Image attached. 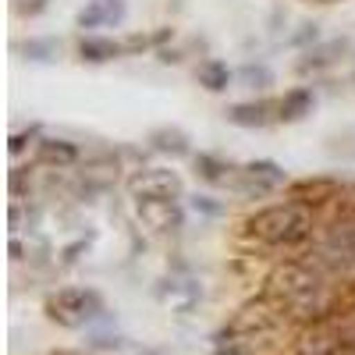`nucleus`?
I'll use <instances>...</instances> for the list:
<instances>
[{"instance_id": "nucleus-1", "label": "nucleus", "mask_w": 355, "mask_h": 355, "mask_svg": "<svg viewBox=\"0 0 355 355\" xmlns=\"http://www.w3.org/2000/svg\"><path fill=\"white\" fill-rule=\"evenodd\" d=\"M313 224H316V210L306 202H274V206H263L256 210L242 227H245V239L266 245V249H295L313 239Z\"/></svg>"}, {"instance_id": "nucleus-2", "label": "nucleus", "mask_w": 355, "mask_h": 355, "mask_svg": "<svg viewBox=\"0 0 355 355\" xmlns=\"http://www.w3.org/2000/svg\"><path fill=\"white\" fill-rule=\"evenodd\" d=\"M46 316L68 331H78L103 316V299L89 288H61L46 295Z\"/></svg>"}, {"instance_id": "nucleus-3", "label": "nucleus", "mask_w": 355, "mask_h": 355, "mask_svg": "<svg viewBox=\"0 0 355 355\" xmlns=\"http://www.w3.org/2000/svg\"><path fill=\"white\" fill-rule=\"evenodd\" d=\"M281 185H288V174H284L274 160H252V164L239 167V171H234V178H231V189L242 192V196H249V199L270 196V192L281 189Z\"/></svg>"}, {"instance_id": "nucleus-4", "label": "nucleus", "mask_w": 355, "mask_h": 355, "mask_svg": "<svg viewBox=\"0 0 355 355\" xmlns=\"http://www.w3.org/2000/svg\"><path fill=\"white\" fill-rule=\"evenodd\" d=\"M128 189L135 192V199H146V196L178 199L182 196V178H178L174 171H164V167H146L128 182Z\"/></svg>"}, {"instance_id": "nucleus-5", "label": "nucleus", "mask_w": 355, "mask_h": 355, "mask_svg": "<svg viewBox=\"0 0 355 355\" xmlns=\"http://www.w3.org/2000/svg\"><path fill=\"white\" fill-rule=\"evenodd\" d=\"M139 217L157 227V231H178L185 224V214H182V206H178V199H160V196H146L139 199Z\"/></svg>"}, {"instance_id": "nucleus-6", "label": "nucleus", "mask_w": 355, "mask_h": 355, "mask_svg": "<svg viewBox=\"0 0 355 355\" xmlns=\"http://www.w3.org/2000/svg\"><path fill=\"white\" fill-rule=\"evenodd\" d=\"M227 121L239 128H266L281 121V110H277V100H249V103L227 107Z\"/></svg>"}, {"instance_id": "nucleus-7", "label": "nucleus", "mask_w": 355, "mask_h": 355, "mask_svg": "<svg viewBox=\"0 0 355 355\" xmlns=\"http://www.w3.org/2000/svg\"><path fill=\"white\" fill-rule=\"evenodd\" d=\"M338 196H341V185L331 182V178H306V182L288 185V199L306 202V206H313V210L320 202H338Z\"/></svg>"}, {"instance_id": "nucleus-8", "label": "nucleus", "mask_w": 355, "mask_h": 355, "mask_svg": "<svg viewBox=\"0 0 355 355\" xmlns=\"http://www.w3.org/2000/svg\"><path fill=\"white\" fill-rule=\"evenodd\" d=\"M125 0H93L89 8L78 11L82 28H100V25H121L125 21Z\"/></svg>"}, {"instance_id": "nucleus-9", "label": "nucleus", "mask_w": 355, "mask_h": 355, "mask_svg": "<svg viewBox=\"0 0 355 355\" xmlns=\"http://www.w3.org/2000/svg\"><path fill=\"white\" fill-rule=\"evenodd\" d=\"M36 157L43 160V164H50V167H71V164H78V146L75 142H68V139H40L36 142Z\"/></svg>"}, {"instance_id": "nucleus-10", "label": "nucleus", "mask_w": 355, "mask_h": 355, "mask_svg": "<svg viewBox=\"0 0 355 355\" xmlns=\"http://www.w3.org/2000/svg\"><path fill=\"white\" fill-rule=\"evenodd\" d=\"M196 174L202 178V182H210V185H231L234 167L224 164V160L214 157V153H199V157H196Z\"/></svg>"}, {"instance_id": "nucleus-11", "label": "nucleus", "mask_w": 355, "mask_h": 355, "mask_svg": "<svg viewBox=\"0 0 355 355\" xmlns=\"http://www.w3.org/2000/svg\"><path fill=\"white\" fill-rule=\"evenodd\" d=\"M277 110H281V121H299V117H306L313 110V93L309 89H288V93L277 100Z\"/></svg>"}, {"instance_id": "nucleus-12", "label": "nucleus", "mask_w": 355, "mask_h": 355, "mask_svg": "<svg viewBox=\"0 0 355 355\" xmlns=\"http://www.w3.org/2000/svg\"><path fill=\"white\" fill-rule=\"evenodd\" d=\"M117 53H121V46H117L114 40H103V36H85L78 43V57L89 61V64H107V61H114Z\"/></svg>"}, {"instance_id": "nucleus-13", "label": "nucleus", "mask_w": 355, "mask_h": 355, "mask_svg": "<svg viewBox=\"0 0 355 355\" xmlns=\"http://www.w3.org/2000/svg\"><path fill=\"white\" fill-rule=\"evenodd\" d=\"M150 142H153L157 153H171V157H185L189 153V135L182 128H157L150 135Z\"/></svg>"}, {"instance_id": "nucleus-14", "label": "nucleus", "mask_w": 355, "mask_h": 355, "mask_svg": "<svg viewBox=\"0 0 355 355\" xmlns=\"http://www.w3.org/2000/svg\"><path fill=\"white\" fill-rule=\"evenodd\" d=\"M196 78H199V85L210 89V93H224L227 82H231V71H227V64H220V61H202L199 71H196Z\"/></svg>"}, {"instance_id": "nucleus-15", "label": "nucleus", "mask_w": 355, "mask_h": 355, "mask_svg": "<svg viewBox=\"0 0 355 355\" xmlns=\"http://www.w3.org/2000/svg\"><path fill=\"white\" fill-rule=\"evenodd\" d=\"M21 50L33 57V61H53L57 57V43H50V40H28Z\"/></svg>"}, {"instance_id": "nucleus-16", "label": "nucleus", "mask_w": 355, "mask_h": 355, "mask_svg": "<svg viewBox=\"0 0 355 355\" xmlns=\"http://www.w3.org/2000/svg\"><path fill=\"white\" fill-rule=\"evenodd\" d=\"M242 82H249L252 89H266L274 82V75H270V68H263V64H245L242 68Z\"/></svg>"}, {"instance_id": "nucleus-17", "label": "nucleus", "mask_w": 355, "mask_h": 355, "mask_svg": "<svg viewBox=\"0 0 355 355\" xmlns=\"http://www.w3.org/2000/svg\"><path fill=\"white\" fill-rule=\"evenodd\" d=\"M338 50H345V43H334V46H323V50H316V53H309L306 61L299 64L302 71H313V68H323V64H331L334 57L331 53H338Z\"/></svg>"}, {"instance_id": "nucleus-18", "label": "nucleus", "mask_w": 355, "mask_h": 355, "mask_svg": "<svg viewBox=\"0 0 355 355\" xmlns=\"http://www.w3.org/2000/svg\"><path fill=\"white\" fill-rule=\"evenodd\" d=\"M192 206H196V210H202V214H210V217L224 214V206H220L214 196H196V199H192Z\"/></svg>"}, {"instance_id": "nucleus-19", "label": "nucleus", "mask_w": 355, "mask_h": 355, "mask_svg": "<svg viewBox=\"0 0 355 355\" xmlns=\"http://www.w3.org/2000/svg\"><path fill=\"white\" fill-rule=\"evenodd\" d=\"M33 135L36 132H21V135H11V153L18 157V153H25L28 150V142H33Z\"/></svg>"}]
</instances>
